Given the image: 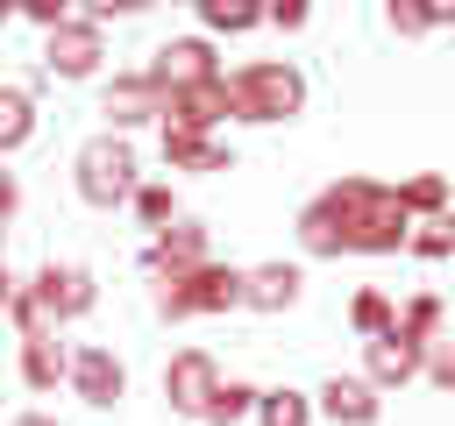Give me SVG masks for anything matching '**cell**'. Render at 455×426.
<instances>
[{
	"label": "cell",
	"instance_id": "cell-2",
	"mask_svg": "<svg viewBox=\"0 0 455 426\" xmlns=\"http://www.w3.org/2000/svg\"><path fill=\"white\" fill-rule=\"evenodd\" d=\"M228 106H235V121H291V114L306 106V78H299L291 64H277V57L242 64V71L228 78Z\"/></svg>",
	"mask_w": 455,
	"mask_h": 426
},
{
	"label": "cell",
	"instance_id": "cell-29",
	"mask_svg": "<svg viewBox=\"0 0 455 426\" xmlns=\"http://www.w3.org/2000/svg\"><path fill=\"white\" fill-rule=\"evenodd\" d=\"M28 21H36V28H64V21H71V7H64V0H36V7H28Z\"/></svg>",
	"mask_w": 455,
	"mask_h": 426
},
{
	"label": "cell",
	"instance_id": "cell-26",
	"mask_svg": "<svg viewBox=\"0 0 455 426\" xmlns=\"http://www.w3.org/2000/svg\"><path fill=\"white\" fill-rule=\"evenodd\" d=\"M419 369H427L441 390H455V341H448V334H434V341H427V355H419Z\"/></svg>",
	"mask_w": 455,
	"mask_h": 426
},
{
	"label": "cell",
	"instance_id": "cell-23",
	"mask_svg": "<svg viewBox=\"0 0 455 426\" xmlns=\"http://www.w3.org/2000/svg\"><path fill=\"white\" fill-rule=\"evenodd\" d=\"M249 412H256V390H249V383H220L213 405H206V426H235V419H249Z\"/></svg>",
	"mask_w": 455,
	"mask_h": 426
},
{
	"label": "cell",
	"instance_id": "cell-10",
	"mask_svg": "<svg viewBox=\"0 0 455 426\" xmlns=\"http://www.w3.org/2000/svg\"><path fill=\"white\" fill-rule=\"evenodd\" d=\"M149 78H156L164 92H185V85H206V78H220V64H213V50H206L199 36H178V43H164V50H156Z\"/></svg>",
	"mask_w": 455,
	"mask_h": 426
},
{
	"label": "cell",
	"instance_id": "cell-8",
	"mask_svg": "<svg viewBox=\"0 0 455 426\" xmlns=\"http://www.w3.org/2000/svg\"><path fill=\"white\" fill-rule=\"evenodd\" d=\"M228 78H206V85H185V92H164V128H192V135H213L228 121Z\"/></svg>",
	"mask_w": 455,
	"mask_h": 426
},
{
	"label": "cell",
	"instance_id": "cell-31",
	"mask_svg": "<svg viewBox=\"0 0 455 426\" xmlns=\"http://www.w3.org/2000/svg\"><path fill=\"white\" fill-rule=\"evenodd\" d=\"M14 291H21V284H14V277H7V263H0V312L14 305Z\"/></svg>",
	"mask_w": 455,
	"mask_h": 426
},
{
	"label": "cell",
	"instance_id": "cell-33",
	"mask_svg": "<svg viewBox=\"0 0 455 426\" xmlns=\"http://www.w3.org/2000/svg\"><path fill=\"white\" fill-rule=\"evenodd\" d=\"M0 21H7V7H0Z\"/></svg>",
	"mask_w": 455,
	"mask_h": 426
},
{
	"label": "cell",
	"instance_id": "cell-1",
	"mask_svg": "<svg viewBox=\"0 0 455 426\" xmlns=\"http://www.w3.org/2000/svg\"><path fill=\"white\" fill-rule=\"evenodd\" d=\"M320 199L334 206V220H341V234H348V248H363V256H391V248H405V241H412V220H405L398 192H391V185H377V178H341V185H327Z\"/></svg>",
	"mask_w": 455,
	"mask_h": 426
},
{
	"label": "cell",
	"instance_id": "cell-24",
	"mask_svg": "<svg viewBox=\"0 0 455 426\" xmlns=\"http://www.w3.org/2000/svg\"><path fill=\"white\" fill-rule=\"evenodd\" d=\"M199 21H206L213 36H242V28H256L263 14H256V7H228V0H206V7H199Z\"/></svg>",
	"mask_w": 455,
	"mask_h": 426
},
{
	"label": "cell",
	"instance_id": "cell-30",
	"mask_svg": "<svg viewBox=\"0 0 455 426\" xmlns=\"http://www.w3.org/2000/svg\"><path fill=\"white\" fill-rule=\"evenodd\" d=\"M14 206H21V185H14V178H7V170H0V227H7V220H14Z\"/></svg>",
	"mask_w": 455,
	"mask_h": 426
},
{
	"label": "cell",
	"instance_id": "cell-5",
	"mask_svg": "<svg viewBox=\"0 0 455 426\" xmlns=\"http://www.w3.org/2000/svg\"><path fill=\"white\" fill-rule=\"evenodd\" d=\"M36 305H43V320L57 327V320H78V312H92V270H78V263H43L36 270V284H21Z\"/></svg>",
	"mask_w": 455,
	"mask_h": 426
},
{
	"label": "cell",
	"instance_id": "cell-6",
	"mask_svg": "<svg viewBox=\"0 0 455 426\" xmlns=\"http://www.w3.org/2000/svg\"><path fill=\"white\" fill-rule=\"evenodd\" d=\"M213 390H220V369H213V355H206V348H185V355H171V362H164V398H171L178 412L206 419Z\"/></svg>",
	"mask_w": 455,
	"mask_h": 426
},
{
	"label": "cell",
	"instance_id": "cell-16",
	"mask_svg": "<svg viewBox=\"0 0 455 426\" xmlns=\"http://www.w3.org/2000/svg\"><path fill=\"white\" fill-rule=\"evenodd\" d=\"M164 163H171V170H228V149H220L213 135L164 128Z\"/></svg>",
	"mask_w": 455,
	"mask_h": 426
},
{
	"label": "cell",
	"instance_id": "cell-32",
	"mask_svg": "<svg viewBox=\"0 0 455 426\" xmlns=\"http://www.w3.org/2000/svg\"><path fill=\"white\" fill-rule=\"evenodd\" d=\"M14 426H57V419H43V412H28V419H14Z\"/></svg>",
	"mask_w": 455,
	"mask_h": 426
},
{
	"label": "cell",
	"instance_id": "cell-12",
	"mask_svg": "<svg viewBox=\"0 0 455 426\" xmlns=\"http://www.w3.org/2000/svg\"><path fill=\"white\" fill-rule=\"evenodd\" d=\"M107 121H114V135H128V128H142V121H164V85H156L149 71L114 78V85H107Z\"/></svg>",
	"mask_w": 455,
	"mask_h": 426
},
{
	"label": "cell",
	"instance_id": "cell-13",
	"mask_svg": "<svg viewBox=\"0 0 455 426\" xmlns=\"http://www.w3.org/2000/svg\"><path fill=\"white\" fill-rule=\"evenodd\" d=\"M71 390L85 398V405H114L121 390H128V369L114 362V348H71Z\"/></svg>",
	"mask_w": 455,
	"mask_h": 426
},
{
	"label": "cell",
	"instance_id": "cell-7",
	"mask_svg": "<svg viewBox=\"0 0 455 426\" xmlns=\"http://www.w3.org/2000/svg\"><path fill=\"white\" fill-rule=\"evenodd\" d=\"M100 57H107V43H100V28L78 21V14H71L64 28H50V43H43V64H50L57 78H92Z\"/></svg>",
	"mask_w": 455,
	"mask_h": 426
},
{
	"label": "cell",
	"instance_id": "cell-28",
	"mask_svg": "<svg viewBox=\"0 0 455 426\" xmlns=\"http://www.w3.org/2000/svg\"><path fill=\"white\" fill-rule=\"evenodd\" d=\"M412 248H419V256H455V220H448V213L427 220V227L412 234Z\"/></svg>",
	"mask_w": 455,
	"mask_h": 426
},
{
	"label": "cell",
	"instance_id": "cell-21",
	"mask_svg": "<svg viewBox=\"0 0 455 426\" xmlns=\"http://www.w3.org/2000/svg\"><path fill=\"white\" fill-rule=\"evenodd\" d=\"M398 206H405V220H412V213L441 220V213H448V178H441V170H419V178H405V185H398Z\"/></svg>",
	"mask_w": 455,
	"mask_h": 426
},
{
	"label": "cell",
	"instance_id": "cell-20",
	"mask_svg": "<svg viewBox=\"0 0 455 426\" xmlns=\"http://www.w3.org/2000/svg\"><path fill=\"white\" fill-rule=\"evenodd\" d=\"M28 135H36V99H28L21 85H0V156L21 149Z\"/></svg>",
	"mask_w": 455,
	"mask_h": 426
},
{
	"label": "cell",
	"instance_id": "cell-18",
	"mask_svg": "<svg viewBox=\"0 0 455 426\" xmlns=\"http://www.w3.org/2000/svg\"><path fill=\"white\" fill-rule=\"evenodd\" d=\"M299 241H306V256H341V248H348V234H341V220H334L327 199H313V206L299 213Z\"/></svg>",
	"mask_w": 455,
	"mask_h": 426
},
{
	"label": "cell",
	"instance_id": "cell-14",
	"mask_svg": "<svg viewBox=\"0 0 455 426\" xmlns=\"http://www.w3.org/2000/svg\"><path fill=\"white\" fill-rule=\"evenodd\" d=\"M299 270L291 263H256V270H242V305H256V312H291L299 305Z\"/></svg>",
	"mask_w": 455,
	"mask_h": 426
},
{
	"label": "cell",
	"instance_id": "cell-25",
	"mask_svg": "<svg viewBox=\"0 0 455 426\" xmlns=\"http://www.w3.org/2000/svg\"><path fill=\"white\" fill-rule=\"evenodd\" d=\"M398 334H412V341L427 348V341L441 334V298H412V305H405V320H398Z\"/></svg>",
	"mask_w": 455,
	"mask_h": 426
},
{
	"label": "cell",
	"instance_id": "cell-19",
	"mask_svg": "<svg viewBox=\"0 0 455 426\" xmlns=\"http://www.w3.org/2000/svg\"><path fill=\"white\" fill-rule=\"evenodd\" d=\"M256 426H313V398L306 390H256Z\"/></svg>",
	"mask_w": 455,
	"mask_h": 426
},
{
	"label": "cell",
	"instance_id": "cell-15",
	"mask_svg": "<svg viewBox=\"0 0 455 426\" xmlns=\"http://www.w3.org/2000/svg\"><path fill=\"white\" fill-rule=\"evenodd\" d=\"M320 419H334V426H370V419H377V390H370L363 376H327V383H320Z\"/></svg>",
	"mask_w": 455,
	"mask_h": 426
},
{
	"label": "cell",
	"instance_id": "cell-3",
	"mask_svg": "<svg viewBox=\"0 0 455 426\" xmlns=\"http://www.w3.org/2000/svg\"><path fill=\"white\" fill-rule=\"evenodd\" d=\"M135 149H128V135H92L85 149H78V199L85 206H121V199H135Z\"/></svg>",
	"mask_w": 455,
	"mask_h": 426
},
{
	"label": "cell",
	"instance_id": "cell-4",
	"mask_svg": "<svg viewBox=\"0 0 455 426\" xmlns=\"http://www.w3.org/2000/svg\"><path fill=\"white\" fill-rule=\"evenodd\" d=\"M228 305H242V270H228V263H199V270H185V277H164V284H156V312H164V320L228 312Z\"/></svg>",
	"mask_w": 455,
	"mask_h": 426
},
{
	"label": "cell",
	"instance_id": "cell-17",
	"mask_svg": "<svg viewBox=\"0 0 455 426\" xmlns=\"http://www.w3.org/2000/svg\"><path fill=\"white\" fill-rule=\"evenodd\" d=\"M71 369V355L57 348V334H36V341H21V376H28V390H57V376Z\"/></svg>",
	"mask_w": 455,
	"mask_h": 426
},
{
	"label": "cell",
	"instance_id": "cell-11",
	"mask_svg": "<svg viewBox=\"0 0 455 426\" xmlns=\"http://www.w3.org/2000/svg\"><path fill=\"white\" fill-rule=\"evenodd\" d=\"M199 263H213L199 220H171V227H156V241H149V270H156V284H164V277H185V270H199Z\"/></svg>",
	"mask_w": 455,
	"mask_h": 426
},
{
	"label": "cell",
	"instance_id": "cell-27",
	"mask_svg": "<svg viewBox=\"0 0 455 426\" xmlns=\"http://www.w3.org/2000/svg\"><path fill=\"white\" fill-rule=\"evenodd\" d=\"M135 213L149 227H171V185H135Z\"/></svg>",
	"mask_w": 455,
	"mask_h": 426
},
{
	"label": "cell",
	"instance_id": "cell-9",
	"mask_svg": "<svg viewBox=\"0 0 455 426\" xmlns=\"http://www.w3.org/2000/svg\"><path fill=\"white\" fill-rule=\"evenodd\" d=\"M419 355H427V348H419L412 334H398V327H391V334H377V341L363 348V369H370L363 383H370V390H398V383H412V376H419Z\"/></svg>",
	"mask_w": 455,
	"mask_h": 426
},
{
	"label": "cell",
	"instance_id": "cell-22",
	"mask_svg": "<svg viewBox=\"0 0 455 426\" xmlns=\"http://www.w3.org/2000/svg\"><path fill=\"white\" fill-rule=\"evenodd\" d=\"M348 320H355V334H370V341L398 327V312H391V298H384V291H355V305H348Z\"/></svg>",
	"mask_w": 455,
	"mask_h": 426
}]
</instances>
